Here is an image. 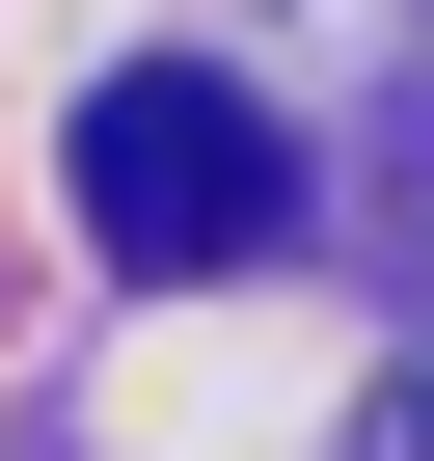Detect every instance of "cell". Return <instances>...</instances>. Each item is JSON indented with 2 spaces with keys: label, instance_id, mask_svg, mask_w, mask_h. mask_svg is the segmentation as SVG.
I'll list each match as a JSON object with an SVG mask.
<instances>
[{
  "label": "cell",
  "instance_id": "obj_1",
  "mask_svg": "<svg viewBox=\"0 0 434 461\" xmlns=\"http://www.w3.org/2000/svg\"><path fill=\"white\" fill-rule=\"evenodd\" d=\"M82 245L109 272H245V245H299V136L217 82V55H109L82 82Z\"/></svg>",
  "mask_w": 434,
  "mask_h": 461
}]
</instances>
